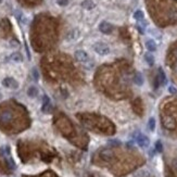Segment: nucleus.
<instances>
[{"mask_svg": "<svg viewBox=\"0 0 177 177\" xmlns=\"http://www.w3.org/2000/svg\"><path fill=\"white\" fill-rule=\"evenodd\" d=\"M93 50L100 55H107L110 53L109 46L104 43H96L93 45Z\"/></svg>", "mask_w": 177, "mask_h": 177, "instance_id": "nucleus-1", "label": "nucleus"}, {"mask_svg": "<svg viewBox=\"0 0 177 177\" xmlns=\"http://www.w3.org/2000/svg\"><path fill=\"white\" fill-rule=\"evenodd\" d=\"M136 141H137V143H138L139 147H141V148H147V147H149V143H150L149 138L142 134H139L136 137Z\"/></svg>", "mask_w": 177, "mask_h": 177, "instance_id": "nucleus-2", "label": "nucleus"}, {"mask_svg": "<svg viewBox=\"0 0 177 177\" xmlns=\"http://www.w3.org/2000/svg\"><path fill=\"white\" fill-rule=\"evenodd\" d=\"M100 158L105 161V162H111L113 158H114V154L111 151L110 149H103L101 152H100Z\"/></svg>", "mask_w": 177, "mask_h": 177, "instance_id": "nucleus-3", "label": "nucleus"}, {"mask_svg": "<svg viewBox=\"0 0 177 177\" xmlns=\"http://www.w3.org/2000/svg\"><path fill=\"white\" fill-rule=\"evenodd\" d=\"M99 30L103 34H111L113 31V26L108 22H101L99 25Z\"/></svg>", "mask_w": 177, "mask_h": 177, "instance_id": "nucleus-4", "label": "nucleus"}, {"mask_svg": "<svg viewBox=\"0 0 177 177\" xmlns=\"http://www.w3.org/2000/svg\"><path fill=\"white\" fill-rule=\"evenodd\" d=\"M2 84H3L5 87H7V88H11V89H16L18 87V82L15 80H13V78H10V77L5 78L3 82H2Z\"/></svg>", "mask_w": 177, "mask_h": 177, "instance_id": "nucleus-5", "label": "nucleus"}, {"mask_svg": "<svg viewBox=\"0 0 177 177\" xmlns=\"http://www.w3.org/2000/svg\"><path fill=\"white\" fill-rule=\"evenodd\" d=\"M75 58H76V60L80 62H83V63H85L89 60V57L88 55L86 53L85 51H83V50H78V51H76L75 52Z\"/></svg>", "mask_w": 177, "mask_h": 177, "instance_id": "nucleus-6", "label": "nucleus"}, {"mask_svg": "<svg viewBox=\"0 0 177 177\" xmlns=\"http://www.w3.org/2000/svg\"><path fill=\"white\" fill-rule=\"evenodd\" d=\"M155 82L158 83L157 86L164 85L165 83H166V76H165L164 71H163L161 67H159V70H158V76H157V80H155Z\"/></svg>", "mask_w": 177, "mask_h": 177, "instance_id": "nucleus-7", "label": "nucleus"}, {"mask_svg": "<svg viewBox=\"0 0 177 177\" xmlns=\"http://www.w3.org/2000/svg\"><path fill=\"white\" fill-rule=\"evenodd\" d=\"M0 120L3 123H9L12 120V113L10 111H3L0 115Z\"/></svg>", "mask_w": 177, "mask_h": 177, "instance_id": "nucleus-8", "label": "nucleus"}, {"mask_svg": "<svg viewBox=\"0 0 177 177\" xmlns=\"http://www.w3.org/2000/svg\"><path fill=\"white\" fill-rule=\"evenodd\" d=\"M51 103H50V99L47 96H43V112L49 113L51 111Z\"/></svg>", "mask_w": 177, "mask_h": 177, "instance_id": "nucleus-9", "label": "nucleus"}, {"mask_svg": "<svg viewBox=\"0 0 177 177\" xmlns=\"http://www.w3.org/2000/svg\"><path fill=\"white\" fill-rule=\"evenodd\" d=\"M163 124H164L165 127L168 129L175 127V122H174V120L171 118V117H165L164 120H163Z\"/></svg>", "mask_w": 177, "mask_h": 177, "instance_id": "nucleus-10", "label": "nucleus"}, {"mask_svg": "<svg viewBox=\"0 0 177 177\" xmlns=\"http://www.w3.org/2000/svg\"><path fill=\"white\" fill-rule=\"evenodd\" d=\"M146 47L149 51H155L157 50V43L152 39H149L146 41Z\"/></svg>", "mask_w": 177, "mask_h": 177, "instance_id": "nucleus-11", "label": "nucleus"}, {"mask_svg": "<svg viewBox=\"0 0 177 177\" xmlns=\"http://www.w3.org/2000/svg\"><path fill=\"white\" fill-rule=\"evenodd\" d=\"M82 7L84 9H87V10H91L92 8H95V3L92 2L91 0H85V1H83Z\"/></svg>", "mask_w": 177, "mask_h": 177, "instance_id": "nucleus-12", "label": "nucleus"}, {"mask_svg": "<svg viewBox=\"0 0 177 177\" xmlns=\"http://www.w3.org/2000/svg\"><path fill=\"white\" fill-rule=\"evenodd\" d=\"M27 95H28V97H31V98L37 97V95H38V89H37L36 87L32 86V87L28 88V90H27Z\"/></svg>", "mask_w": 177, "mask_h": 177, "instance_id": "nucleus-13", "label": "nucleus"}, {"mask_svg": "<svg viewBox=\"0 0 177 177\" xmlns=\"http://www.w3.org/2000/svg\"><path fill=\"white\" fill-rule=\"evenodd\" d=\"M134 80H135V83L139 86H141L142 84H143V77H142V75H141L140 73H137L136 75H135Z\"/></svg>", "mask_w": 177, "mask_h": 177, "instance_id": "nucleus-14", "label": "nucleus"}, {"mask_svg": "<svg viewBox=\"0 0 177 177\" xmlns=\"http://www.w3.org/2000/svg\"><path fill=\"white\" fill-rule=\"evenodd\" d=\"M11 60L14 62H22L23 61V57L21 53H18V52H15V53H13L11 55Z\"/></svg>", "mask_w": 177, "mask_h": 177, "instance_id": "nucleus-15", "label": "nucleus"}, {"mask_svg": "<svg viewBox=\"0 0 177 177\" xmlns=\"http://www.w3.org/2000/svg\"><path fill=\"white\" fill-rule=\"evenodd\" d=\"M145 60H146V62L149 65H153V63H154V58H153V55H150V53H146V55H145Z\"/></svg>", "mask_w": 177, "mask_h": 177, "instance_id": "nucleus-16", "label": "nucleus"}, {"mask_svg": "<svg viewBox=\"0 0 177 177\" xmlns=\"http://www.w3.org/2000/svg\"><path fill=\"white\" fill-rule=\"evenodd\" d=\"M134 18H135V20H137V21L143 20V12H142L141 10H137V11L134 13Z\"/></svg>", "mask_w": 177, "mask_h": 177, "instance_id": "nucleus-17", "label": "nucleus"}, {"mask_svg": "<svg viewBox=\"0 0 177 177\" xmlns=\"http://www.w3.org/2000/svg\"><path fill=\"white\" fill-rule=\"evenodd\" d=\"M148 127H149V129H150L151 132H153L154 128H155V120H154L153 117H151V118L149 120V122H148Z\"/></svg>", "mask_w": 177, "mask_h": 177, "instance_id": "nucleus-18", "label": "nucleus"}, {"mask_svg": "<svg viewBox=\"0 0 177 177\" xmlns=\"http://www.w3.org/2000/svg\"><path fill=\"white\" fill-rule=\"evenodd\" d=\"M155 151L157 152H162L163 151V145H162V142L160 140H158L157 142H155Z\"/></svg>", "mask_w": 177, "mask_h": 177, "instance_id": "nucleus-19", "label": "nucleus"}, {"mask_svg": "<svg viewBox=\"0 0 177 177\" xmlns=\"http://www.w3.org/2000/svg\"><path fill=\"white\" fill-rule=\"evenodd\" d=\"M57 2H58V5H59V6L64 7L68 3V0H57Z\"/></svg>", "mask_w": 177, "mask_h": 177, "instance_id": "nucleus-20", "label": "nucleus"}, {"mask_svg": "<svg viewBox=\"0 0 177 177\" xmlns=\"http://www.w3.org/2000/svg\"><path fill=\"white\" fill-rule=\"evenodd\" d=\"M168 90H170V92H172V93H177V89L176 88H174L173 86H171V87L168 88Z\"/></svg>", "mask_w": 177, "mask_h": 177, "instance_id": "nucleus-21", "label": "nucleus"}, {"mask_svg": "<svg viewBox=\"0 0 177 177\" xmlns=\"http://www.w3.org/2000/svg\"><path fill=\"white\" fill-rule=\"evenodd\" d=\"M33 72H34V78H35V80H38V74H37L36 70H34Z\"/></svg>", "mask_w": 177, "mask_h": 177, "instance_id": "nucleus-22", "label": "nucleus"}, {"mask_svg": "<svg viewBox=\"0 0 177 177\" xmlns=\"http://www.w3.org/2000/svg\"><path fill=\"white\" fill-rule=\"evenodd\" d=\"M173 165H174V167H175V168L177 170V158L174 160V161H173Z\"/></svg>", "mask_w": 177, "mask_h": 177, "instance_id": "nucleus-23", "label": "nucleus"}, {"mask_svg": "<svg viewBox=\"0 0 177 177\" xmlns=\"http://www.w3.org/2000/svg\"><path fill=\"white\" fill-rule=\"evenodd\" d=\"M174 55H175V57H176V58H177V50H176V51H175V52H174Z\"/></svg>", "mask_w": 177, "mask_h": 177, "instance_id": "nucleus-24", "label": "nucleus"}, {"mask_svg": "<svg viewBox=\"0 0 177 177\" xmlns=\"http://www.w3.org/2000/svg\"><path fill=\"white\" fill-rule=\"evenodd\" d=\"M1 2H2V0H0V3H1Z\"/></svg>", "mask_w": 177, "mask_h": 177, "instance_id": "nucleus-25", "label": "nucleus"}]
</instances>
